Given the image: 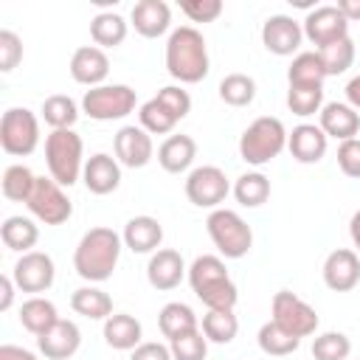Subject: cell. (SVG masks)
<instances>
[{"instance_id": "27", "label": "cell", "mask_w": 360, "mask_h": 360, "mask_svg": "<svg viewBox=\"0 0 360 360\" xmlns=\"http://www.w3.org/2000/svg\"><path fill=\"white\" fill-rule=\"evenodd\" d=\"M326 70L318 56V51H301L292 56V65L287 68L290 87H323Z\"/></svg>"}, {"instance_id": "29", "label": "cell", "mask_w": 360, "mask_h": 360, "mask_svg": "<svg viewBox=\"0 0 360 360\" xmlns=\"http://www.w3.org/2000/svg\"><path fill=\"white\" fill-rule=\"evenodd\" d=\"M56 321H59V312H56L53 301L42 298V295H31V298L22 301V307H20V323H22V329H28V332L37 335V338H39L42 332H48Z\"/></svg>"}, {"instance_id": "45", "label": "cell", "mask_w": 360, "mask_h": 360, "mask_svg": "<svg viewBox=\"0 0 360 360\" xmlns=\"http://www.w3.org/2000/svg\"><path fill=\"white\" fill-rule=\"evenodd\" d=\"M20 62H22V39L14 31L3 28L0 31V70L11 73Z\"/></svg>"}, {"instance_id": "37", "label": "cell", "mask_w": 360, "mask_h": 360, "mask_svg": "<svg viewBox=\"0 0 360 360\" xmlns=\"http://www.w3.org/2000/svg\"><path fill=\"white\" fill-rule=\"evenodd\" d=\"M239 332V321L233 309H208L202 315V335L211 343H231Z\"/></svg>"}, {"instance_id": "40", "label": "cell", "mask_w": 360, "mask_h": 360, "mask_svg": "<svg viewBox=\"0 0 360 360\" xmlns=\"http://www.w3.org/2000/svg\"><path fill=\"white\" fill-rule=\"evenodd\" d=\"M318 56L323 62L326 76H338V73H343V70L352 68V62H354V42H352V37H343V39L321 48Z\"/></svg>"}, {"instance_id": "36", "label": "cell", "mask_w": 360, "mask_h": 360, "mask_svg": "<svg viewBox=\"0 0 360 360\" xmlns=\"http://www.w3.org/2000/svg\"><path fill=\"white\" fill-rule=\"evenodd\" d=\"M37 183V174L22 166V163H14L3 172V180H0V188H3V197L11 200V202H25L31 197V188Z\"/></svg>"}, {"instance_id": "16", "label": "cell", "mask_w": 360, "mask_h": 360, "mask_svg": "<svg viewBox=\"0 0 360 360\" xmlns=\"http://www.w3.org/2000/svg\"><path fill=\"white\" fill-rule=\"evenodd\" d=\"M323 284L332 292H349L360 284V256L357 250L338 248L323 262Z\"/></svg>"}, {"instance_id": "33", "label": "cell", "mask_w": 360, "mask_h": 360, "mask_svg": "<svg viewBox=\"0 0 360 360\" xmlns=\"http://www.w3.org/2000/svg\"><path fill=\"white\" fill-rule=\"evenodd\" d=\"M233 197L242 208H259L267 202L270 197V180L262 172H248L242 177H236L233 183Z\"/></svg>"}, {"instance_id": "8", "label": "cell", "mask_w": 360, "mask_h": 360, "mask_svg": "<svg viewBox=\"0 0 360 360\" xmlns=\"http://www.w3.org/2000/svg\"><path fill=\"white\" fill-rule=\"evenodd\" d=\"M135 90L129 84H101L90 87L82 98V110L93 121H118L135 110Z\"/></svg>"}, {"instance_id": "19", "label": "cell", "mask_w": 360, "mask_h": 360, "mask_svg": "<svg viewBox=\"0 0 360 360\" xmlns=\"http://www.w3.org/2000/svg\"><path fill=\"white\" fill-rule=\"evenodd\" d=\"M110 73V59L98 45H82L70 56V76L79 84L87 87H101V82Z\"/></svg>"}, {"instance_id": "22", "label": "cell", "mask_w": 360, "mask_h": 360, "mask_svg": "<svg viewBox=\"0 0 360 360\" xmlns=\"http://www.w3.org/2000/svg\"><path fill=\"white\" fill-rule=\"evenodd\" d=\"M326 143H329V138H326L323 129L315 127V124H298V127H292V132L287 135V149H290V155H292L298 163H307V166L323 160Z\"/></svg>"}, {"instance_id": "3", "label": "cell", "mask_w": 360, "mask_h": 360, "mask_svg": "<svg viewBox=\"0 0 360 360\" xmlns=\"http://www.w3.org/2000/svg\"><path fill=\"white\" fill-rule=\"evenodd\" d=\"M188 284L208 309H233L239 301V290L219 256H197L188 267Z\"/></svg>"}, {"instance_id": "25", "label": "cell", "mask_w": 360, "mask_h": 360, "mask_svg": "<svg viewBox=\"0 0 360 360\" xmlns=\"http://www.w3.org/2000/svg\"><path fill=\"white\" fill-rule=\"evenodd\" d=\"M197 158V141L191 135H169L158 149V163L169 174L186 172Z\"/></svg>"}, {"instance_id": "50", "label": "cell", "mask_w": 360, "mask_h": 360, "mask_svg": "<svg viewBox=\"0 0 360 360\" xmlns=\"http://www.w3.org/2000/svg\"><path fill=\"white\" fill-rule=\"evenodd\" d=\"M14 290H17L14 278H11V276H0V312H6V309L11 307V301H14Z\"/></svg>"}, {"instance_id": "44", "label": "cell", "mask_w": 360, "mask_h": 360, "mask_svg": "<svg viewBox=\"0 0 360 360\" xmlns=\"http://www.w3.org/2000/svg\"><path fill=\"white\" fill-rule=\"evenodd\" d=\"M177 121H183L188 112H191V96L180 87V84H169V87H160L158 96H155Z\"/></svg>"}, {"instance_id": "38", "label": "cell", "mask_w": 360, "mask_h": 360, "mask_svg": "<svg viewBox=\"0 0 360 360\" xmlns=\"http://www.w3.org/2000/svg\"><path fill=\"white\" fill-rule=\"evenodd\" d=\"M219 98L231 107H248L256 98V82L248 73H228L219 82Z\"/></svg>"}, {"instance_id": "17", "label": "cell", "mask_w": 360, "mask_h": 360, "mask_svg": "<svg viewBox=\"0 0 360 360\" xmlns=\"http://www.w3.org/2000/svg\"><path fill=\"white\" fill-rule=\"evenodd\" d=\"M79 346H82V332H79V326L73 323V321H56L48 332H42L39 338H37V349H39V354H45L48 360H68V357H73L76 352H79Z\"/></svg>"}, {"instance_id": "7", "label": "cell", "mask_w": 360, "mask_h": 360, "mask_svg": "<svg viewBox=\"0 0 360 360\" xmlns=\"http://www.w3.org/2000/svg\"><path fill=\"white\" fill-rule=\"evenodd\" d=\"M39 143V121L28 107H11L0 118V146L14 158H25Z\"/></svg>"}, {"instance_id": "34", "label": "cell", "mask_w": 360, "mask_h": 360, "mask_svg": "<svg viewBox=\"0 0 360 360\" xmlns=\"http://www.w3.org/2000/svg\"><path fill=\"white\" fill-rule=\"evenodd\" d=\"M256 340H259V349H262L264 354H270V357H287V354H292V352L301 346V338L284 332L276 321L262 323Z\"/></svg>"}, {"instance_id": "11", "label": "cell", "mask_w": 360, "mask_h": 360, "mask_svg": "<svg viewBox=\"0 0 360 360\" xmlns=\"http://www.w3.org/2000/svg\"><path fill=\"white\" fill-rule=\"evenodd\" d=\"M231 191V183L219 166H197L186 177V197L197 208H219Z\"/></svg>"}, {"instance_id": "30", "label": "cell", "mask_w": 360, "mask_h": 360, "mask_svg": "<svg viewBox=\"0 0 360 360\" xmlns=\"http://www.w3.org/2000/svg\"><path fill=\"white\" fill-rule=\"evenodd\" d=\"M0 239H3V245H6L8 250L28 253V250L37 245V239H39V228L34 225V219L14 214V217H6V219H3V225H0Z\"/></svg>"}, {"instance_id": "35", "label": "cell", "mask_w": 360, "mask_h": 360, "mask_svg": "<svg viewBox=\"0 0 360 360\" xmlns=\"http://www.w3.org/2000/svg\"><path fill=\"white\" fill-rule=\"evenodd\" d=\"M42 118L53 129H73V124L79 118V107H76V101L70 96L56 93V96H48L42 101Z\"/></svg>"}, {"instance_id": "47", "label": "cell", "mask_w": 360, "mask_h": 360, "mask_svg": "<svg viewBox=\"0 0 360 360\" xmlns=\"http://www.w3.org/2000/svg\"><path fill=\"white\" fill-rule=\"evenodd\" d=\"M338 166L346 177L352 180H360V138H352V141H343L338 146Z\"/></svg>"}, {"instance_id": "10", "label": "cell", "mask_w": 360, "mask_h": 360, "mask_svg": "<svg viewBox=\"0 0 360 360\" xmlns=\"http://www.w3.org/2000/svg\"><path fill=\"white\" fill-rule=\"evenodd\" d=\"M270 321H276L284 332H290L295 338H309L318 329V312L290 290H278L273 295V318Z\"/></svg>"}, {"instance_id": "6", "label": "cell", "mask_w": 360, "mask_h": 360, "mask_svg": "<svg viewBox=\"0 0 360 360\" xmlns=\"http://www.w3.org/2000/svg\"><path fill=\"white\" fill-rule=\"evenodd\" d=\"M205 228H208V236H211L214 248L225 259H242L253 248L250 225L231 208H214L205 219Z\"/></svg>"}, {"instance_id": "23", "label": "cell", "mask_w": 360, "mask_h": 360, "mask_svg": "<svg viewBox=\"0 0 360 360\" xmlns=\"http://www.w3.org/2000/svg\"><path fill=\"white\" fill-rule=\"evenodd\" d=\"M132 25L141 37L146 39H158L169 31L172 25V8L163 0H141L132 6Z\"/></svg>"}, {"instance_id": "21", "label": "cell", "mask_w": 360, "mask_h": 360, "mask_svg": "<svg viewBox=\"0 0 360 360\" xmlns=\"http://www.w3.org/2000/svg\"><path fill=\"white\" fill-rule=\"evenodd\" d=\"M326 138H335V141H352L357 132H360V112L352 107V104H343V101H329L321 107V124Z\"/></svg>"}, {"instance_id": "41", "label": "cell", "mask_w": 360, "mask_h": 360, "mask_svg": "<svg viewBox=\"0 0 360 360\" xmlns=\"http://www.w3.org/2000/svg\"><path fill=\"white\" fill-rule=\"evenodd\" d=\"M352 340L343 332H323L312 340V357L315 360H349Z\"/></svg>"}, {"instance_id": "12", "label": "cell", "mask_w": 360, "mask_h": 360, "mask_svg": "<svg viewBox=\"0 0 360 360\" xmlns=\"http://www.w3.org/2000/svg\"><path fill=\"white\" fill-rule=\"evenodd\" d=\"M11 278H14L17 290H22V292H45V290H51V284L56 278L53 259L42 250H28L17 259Z\"/></svg>"}, {"instance_id": "4", "label": "cell", "mask_w": 360, "mask_h": 360, "mask_svg": "<svg viewBox=\"0 0 360 360\" xmlns=\"http://www.w3.org/2000/svg\"><path fill=\"white\" fill-rule=\"evenodd\" d=\"M287 129L278 118L273 115H262L256 118L239 138V155L245 163L250 166H264L270 163L273 158H278L287 146Z\"/></svg>"}, {"instance_id": "53", "label": "cell", "mask_w": 360, "mask_h": 360, "mask_svg": "<svg viewBox=\"0 0 360 360\" xmlns=\"http://www.w3.org/2000/svg\"><path fill=\"white\" fill-rule=\"evenodd\" d=\"M349 236H352V242H354V248H357V253H360V208L352 214V219H349Z\"/></svg>"}, {"instance_id": "9", "label": "cell", "mask_w": 360, "mask_h": 360, "mask_svg": "<svg viewBox=\"0 0 360 360\" xmlns=\"http://www.w3.org/2000/svg\"><path fill=\"white\" fill-rule=\"evenodd\" d=\"M25 205L45 225H62L73 214V205H70L68 194L62 191V186L53 177H37V183H34L31 197L25 200Z\"/></svg>"}, {"instance_id": "39", "label": "cell", "mask_w": 360, "mask_h": 360, "mask_svg": "<svg viewBox=\"0 0 360 360\" xmlns=\"http://www.w3.org/2000/svg\"><path fill=\"white\" fill-rule=\"evenodd\" d=\"M138 118H141V127H143L149 135H169V132L177 127V118H174L158 98L143 101L141 110H138Z\"/></svg>"}, {"instance_id": "48", "label": "cell", "mask_w": 360, "mask_h": 360, "mask_svg": "<svg viewBox=\"0 0 360 360\" xmlns=\"http://www.w3.org/2000/svg\"><path fill=\"white\" fill-rule=\"evenodd\" d=\"M129 360H174V357H172V349L166 343L146 340V343H141V346L132 349Z\"/></svg>"}, {"instance_id": "2", "label": "cell", "mask_w": 360, "mask_h": 360, "mask_svg": "<svg viewBox=\"0 0 360 360\" xmlns=\"http://www.w3.org/2000/svg\"><path fill=\"white\" fill-rule=\"evenodd\" d=\"M121 245L124 239L112 231V228H90L79 245H76V253H73V267L76 273L90 281V284H98V281H107L118 264V256H121Z\"/></svg>"}, {"instance_id": "14", "label": "cell", "mask_w": 360, "mask_h": 360, "mask_svg": "<svg viewBox=\"0 0 360 360\" xmlns=\"http://www.w3.org/2000/svg\"><path fill=\"white\" fill-rule=\"evenodd\" d=\"M304 39V28L290 14H273L262 25V45L276 56H292Z\"/></svg>"}, {"instance_id": "46", "label": "cell", "mask_w": 360, "mask_h": 360, "mask_svg": "<svg viewBox=\"0 0 360 360\" xmlns=\"http://www.w3.org/2000/svg\"><path fill=\"white\" fill-rule=\"evenodd\" d=\"M180 11L191 22H214L222 14V0H186L180 3Z\"/></svg>"}, {"instance_id": "13", "label": "cell", "mask_w": 360, "mask_h": 360, "mask_svg": "<svg viewBox=\"0 0 360 360\" xmlns=\"http://www.w3.org/2000/svg\"><path fill=\"white\" fill-rule=\"evenodd\" d=\"M301 28H304V37L312 45H318V51L332 45V42H338V39H343V37H349V20L338 11V6H318V8H312L304 17Z\"/></svg>"}, {"instance_id": "20", "label": "cell", "mask_w": 360, "mask_h": 360, "mask_svg": "<svg viewBox=\"0 0 360 360\" xmlns=\"http://www.w3.org/2000/svg\"><path fill=\"white\" fill-rule=\"evenodd\" d=\"M82 180L87 186L90 194H112L121 186V166L115 158H110L107 152H96L93 158L84 160V172Z\"/></svg>"}, {"instance_id": "49", "label": "cell", "mask_w": 360, "mask_h": 360, "mask_svg": "<svg viewBox=\"0 0 360 360\" xmlns=\"http://www.w3.org/2000/svg\"><path fill=\"white\" fill-rule=\"evenodd\" d=\"M0 360H39L34 352L22 349V346H11V343H3L0 346Z\"/></svg>"}, {"instance_id": "18", "label": "cell", "mask_w": 360, "mask_h": 360, "mask_svg": "<svg viewBox=\"0 0 360 360\" xmlns=\"http://www.w3.org/2000/svg\"><path fill=\"white\" fill-rule=\"evenodd\" d=\"M183 276H186V262H183V256H180L177 250L160 248V250H155V253L149 256L146 281H149L155 290H160V292L174 290V287H180Z\"/></svg>"}, {"instance_id": "43", "label": "cell", "mask_w": 360, "mask_h": 360, "mask_svg": "<svg viewBox=\"0 0 360 360\" xmlns=\"http://www.w3.org/2000/svg\"><path fill=\"white\" fill-rule=\"evenodd\" d=\"M169 349H172L174 360H205L208 338L202 335V329H194V332H186V335L169 340Z\"/></svg>"}, {"instance_id": "28", "label": "cell", "mask_w": 360, "mask_h": 360, "mask_svg": "<svg viewBox=\"0 0 360 360\" xmlns=\"http://www.w3.org/2000/svg\"><path fill=\"white\" fill-rule=\"evenodd\" d=\"M70 307H73V312L76 315H82V318H90V321H107L110 315H112V298L104 292V290H98V287H79V290H73V295H70Z\"/></svg>"}, {"instance_id": "42", "label": "cell", "mask_w": 360, "mask_h": 360, "mask_svg": "<svg viewBox=\"0 0 360 360\" xmlns=\"http://www.w3.org/2000/svg\"><path fill=\"white\" fill-rule=\"evenodd\" d=\"M287 107L292 115H315L323 107V87H290L287 90Z\"/></svg>"}, {"instance_id": "5", "label": "cell", "mask_w": 360, "mask_h": 360, "mask_svg": "<svg viewBox=\"0 0 360 360\" xmlns=\"http://www.w3.org/2000/svg\"><path fill=\"white\" fill-rule=\"evenodd\" d=\"M82 152H84V143L73 129H53L45 138V163L51 177L59 186H73L82 177L84 172Z\"/></svg>"}, {"instance_id": "51", "label": "cell", "mask_w": 360, "mask_h": 360, "mask_svg": "<svg viewBox=\"0 0 360 360\" xmlns=\"http://www.w3.org/2000/svg\"><path fill=\"white\" fill-rule=\"evenodd\" d=\"M338 11H340L349 22H357V20H360V0H340V3H338Z\"/></svg>"}, {"instance_id": "31", "label": "cell", "mask_w": 360, "mask_h": 360, "mask_svg": "<svg viewBox=\"0 0 360 360\" xmlns=\"http://www.w3.org/2000/svg\"><path fill=\"white\" fill-rule=\"evenodd\" d=\"M127 28H129V22L115 11H101L90 20V37L101 51L121 45L127 39Z\"/></svg>"}, {"instance_id": "24", "label": "cell", "mask_w": 360, "mask_h": 360, "mask_svg": "<svg viewBox=\"0 0 360 360\" xmlns=\"http://www.w3.org/2000/svg\"><path fill=\"white\" fill-rule=\"evenodd\" d=\"M121 239L132 253H155L160 250V242H163V225L155 217L141 214L124 225Z\"/></svg>"}, {"instance_id": "15", "label": "cell", "mask_w": 360, "mask_h": 360, "mask_svg": "<svg viewBox=\"0 0 360 360\" xmlns=\"http://www.w3.org/2000/svg\"><path fill=\"white\" fill-rule=\"evenodd\" d=\"M112 143H115L118 163L127 166V169H143L152 160V155H155V146H152L149 132L143 127H135V124L121 127L115 132V141Z\"/></svg>"}, {"instance_id": "1", "label": "cell", "mask_w": 360, "mask_h": 360, "mask_svg": "<svg viewBox=\"0 0 360 360\" xmlns=\"http://www.w3.org/2000/svg\"><path fill=\"white\" fill-rule=\"evenodd\" d=\"M166 70L180 84H197L208 76V45L194 25H180L166 39Z\"/></svg>"}, {"instance_id": "26", "label": "cell", "mask_w": 360, "mask_h": 360, "mask_svg": "<svg viewBox=\"0 0 360 360\" xmlns=\"http://www.w3.org/2000/svg\"><path fill=\"white\" fill-rule=\"evenodd\" d=\"M141 335H143V329L135 315L112 312L104 321V340H107V346H112L118 352H132L135 346H141Z\"/></svg>"}, {"instance_id": "52", "label": "cell", "mask_w": 360, "mask_h": 360, "mask_svg": "<svg viewBox=\"0 0 360 360\" xmlns=\"http://www.w3.org/2000/svg\"><path fill=\"white\" fill-rule=\"evenodd\" d=\"M346 104L360 110V73L354 79H349V84H346Z\"/></svg>"}, {"instance_id": "32", "label": "cell", "mask_w": 360, "mask_h": 360, "mask_svg": "<svg viewBox=\"0 0 360 360\" xmlns=\"http://www.w3.org/2000/svg\"><path fill=\"white\" fill-rule=\"evenodd\" d=\"M158 326H160L163 338H169V340L186 335V332L200 329V326H197V315H194V309H191L188 304H180V301H172V304H166V307L160 309V315H158Z\"/></svg>"}]
</instances>
